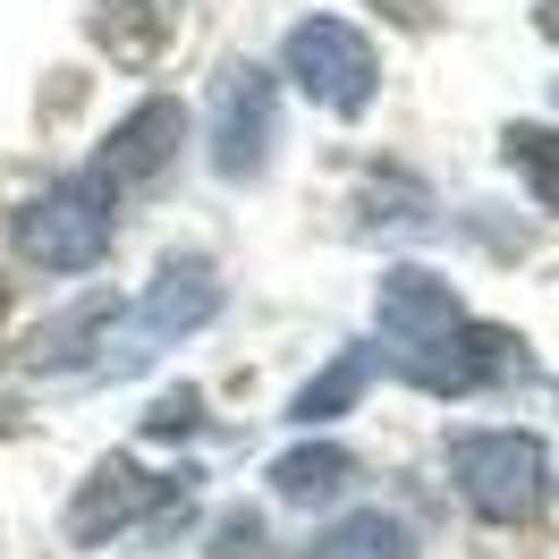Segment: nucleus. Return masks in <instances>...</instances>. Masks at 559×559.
<instances>
[{
  "label": "nucleus",
  "instance_id": "f8f14e48",
  "mask_svg": "<svg viewBox=\"0 0 559 559\" xmlns=\"http://www.w3.org/2000/svg\"><path fill=\"white\" fill-rule=\"evenodd\" d=\"M306 559H416V543H407L399 518H348V525H331Z\"/></svg>",
  "mask_w": 559,
  "mask_h": 559
},
{
  "label": "nucleus",
  "instance_id": "f257e3e1",
  "mask_svg": "<svg viewBox=\"0 0 559 559\" xmlns=\"http://www.w3.org/2000/svg\"><path fill=\"white\" fill-rule=\"evenodd\" d=\"M450 466H457V491L500 525L534 518L543 491H551V450H543L534 432H457Z\"/></svg>",
  "mask_w": 559,
  "mask_h": 559
},
{
  "label": "nucleus",
  "instance_id": "a211bd4d",
  "mask_svg": "<svg viewBox=\"0 0 559 559\" xmlns=\"http://www.w3.org/2000/svg\"><path fill=\"white\" fill-rule=\"evenodd\" d=\"M0 314H9V280H0Z\"/></svg>",
  "mask_w": 559,
  "mask_h": 559
},
{
  "label": "nucleus",
  "instance_id": "6e6552de",
  "mask_svg": "<svg viewBox=\"0 0 559 559\" xmlns=\"http://www.w3.org/2000/svg\"><path fill=\"white\" fill-rule=\"evenodd\" d=\"M178 136H187V110L170 103V94H153L144 110H128L119 119V136L94 153V187H128V178H153L162 162L178 153Z\"/></svg>",
  "mask_w": 559,
  "mask_h": 559
},
{
  "label": "nucleus",
  "instance_id": "7ed1b4c3",
  "mask_svg": "<svg viewBox=\"0 0 559 559\" xmlns=\"http://www.w3.org/2000/svg\"><path fill=\"white\" fill-rule=\"evenodd\" d=\"M212 306H221V280H212L204 254H178V263H162V280L144 288V306L119 322V331H103V348H119V356H110V373H119V365H136L144 348H162V340L204 331Z\"/></svg>",
  "mask_w": 559,
  "mask_h": 559
},
{
  "label": "nucleus",
  "instance_id": "f03ea898",
  "mask_svg": "<svg viewBox=\"0 0 559 559\" xmlns=\"http://www.w3.org/2000/svg\"><path fill=\"white\" fill-rule=\"evenodd\" d=\"M9 238L43 272H85V263H103V246H110V204L94 178H69V187H51L35 204H17Z\"/></svg>",
  "mask_w": 559,
  "mask_h": 559
},
{
  "label": "nucleus",
  "instance_id": "9d476101",
  "mask_svg": "<svg viewBox=\"0 0 559 559\" xmlns=\"http://www.w3.org/2000/svg\"><path fill=\"white\" fill-rule=\"evenodd\" d=\"M365 390H373V348H348V356H331V373H314V382L297 390L288 416L297 424H331V416H348Z\"/></svg>",
  "mask_w": 559,
  "mask_h": 559
},
{
  "label": "nucleus",
  "instance_id": "1a4fd4ad",
  "mask_svg": "<svg viewBox=\"0 0 559 559\" xmlns=\"http://www.w3.org/2000/svg\"><path fill=\"white\" fill-rule=\"evenodd\" d=\"M153 500H162V484H153V475H136L128 457H103V466H94V484L76 491L69 534H76V543H110V534H119L128 518H144Z\"/></svg>",
  "mask_w": 559,
  "mask_h": 559
},
{
  "label": "nucleus",
  "instance_id": "f3484780",
  "mask_svg": "<svg viewBox=\"0 0 559 559\" xmlns=\"http://www.w3.org/2000/svg\"><path fill=\"white\" fill-rule=\"evenodd\" d=\"M543 35H551V43H559V0H543Z\"/></svg>",
  "mask_w": 559,
  "mask_h": 559
},
{
  "label": "nucleus",
  "instance_id": "4468645a",
  "mask_svg": "<svg viewBox=\"0 0 559 559\" xmlns=\"http://www.w3.org/2000/svg\"><path fill=\"white\" fill-rule=\"evenodd\" d=\"M128 9H136V0H94V26L110 35L119 60H153V51H162V26H136Z\"/></svg>",
  "mask_w": 559,
  "mask_h": 559
},
{
  "label": "nucleus",
  "instance_id": "39448f33",
  "mask_svg": "<svg viewBox=\"0 0 559 559\" xmlns=\"http://www.w3.org/2000/svg\"><path fill=\"white\" fill-rule=\"evenodd\" d=\"M272 128H280V85L263 69H221L212 76V170L221 178H254L263 153H272Z\"/></svg>",
  "mask_w": 559,
  "mask_h": 559
},
{
  "label": "nucleus",
  "instance_id": "20e7f679",
  "mask_svg": "<svg viewBox=\"0 0 559 559\" xmlns=\"http://www.w3.org/2000/svg\"><path fill=\"white\" fill-rule=\"evenodd\" d=\"M288 76H297L306 103L356 119V110L373 103V43L356 35L348 17H306V26L288 35Z\"/></svg>",
  "mask_w": 559,
  "mask_h": 559
},
{
  "label": "nucleus",
  "instance_id": "0eeeda50",
  "mask_svg": "<svg viewBox=\"0 0 559 559\" xmlns=\"http://www.w3.org/2000/svg\"><path fill=\"white\" fill-rule=\"evenodd\" d=\"M457 322H466V314H457L450 280L416 272V263L382 280V340H390L399 356H416V348H432V340H450Z\"/></svg>",
  "mask_w": 559,
  "mask_h": 559
},
{
  "label": "nucleus",
  "instance_id": "ddd939ff",
  "mask_svg": "<svg viewBox=\"0 0 559 559\" xmlns=\"http://www.w3.org/2000/svg\"><path fill=\"white\" fill-rule=\"evenodd\" d=\"M509 162H518L525 187H534V195L559 212V128H534V119H518V128H509Z\"/></svg>",
  "mask_w": 559,
  "mask_h": 559
},
{
  "label": "nucleus",
  "instance_id": "dca6fc26",
  "mask_svg": "<svg viewBox=\"0 0 559 559\" xmlns=\"http://www.w3.org/2000/svg\"><path fill=\"white\" fill-rule=\"evenodd\" d=\"M390 17H407V26H416V17H424V0H390Z\"/></svg>",
  "mask_w": 559,
  "mask_h": 559
},
{
  "label": "nucleus",
  "instance_id": "2eb2a0df",
  "mask_svg": "<svg viewBox=\"0 0 559 559\" xmlns=\"http://www.w3.org/2000/svg\"><path fill=\"white\" fill-rule=\"evenodd\" d=\"M144 424H153V432H195V390H170Z\"/></svg>",
  "mask_w": 559,
  "mask_h": 559
},
{
  "label": "nucleus",
  "instance_id": "423d86ee",
  "mask_svg": "<svg viewBox=\"0 0 559 559\" xmlns=\"http://www.w3.org/2000/svg\"><path fill=\"white\" fill-rule=\"evenodd\" d=\"M399 373L424 382V390H441V399H466V390H491V382L518 373V340H509V331H484V322H457L450 340L399 356Z\"/></svg>",
  "mask_w": 559,
  "mask_h": 559
},
{
  "label": "nucleus",
  "instance_id": "9b49d317",
  "mask_svg": "<svg viewBox=\"0 0 559 559\" xmlns=\"http://www.w3.org/2000/svg\"><path fill=\"white\" fill-rule=\"evenodd\" d=\"M348 475H356V457L340 450V441H306V450H288L272 466V491L280 500H331Z\"/></svg>",
  "mask_w": 559,
  "mask_h": 559
}]
</instances>
